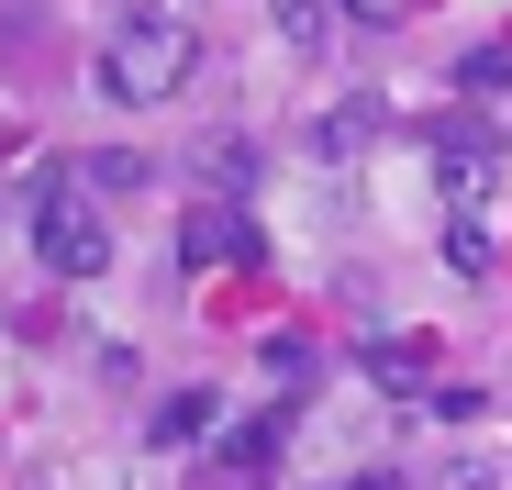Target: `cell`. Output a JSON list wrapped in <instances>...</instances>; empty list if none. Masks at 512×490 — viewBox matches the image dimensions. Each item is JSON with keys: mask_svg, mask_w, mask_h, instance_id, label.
Segmentation results:
<instances>
[{"mask_svg": "<svg viewBox=\"0 0 512 490\" xmlns=\"http://www.w3.org/2000/svg\"><path fill=\"white\" fill-rule=\"evenodd\" d=\"M190 67H201V23L190 12H123L112 34H101V90L123 101V112H156V101H179L190 90Z\"/></svg>", "mask_w": 512, "mask_h": 490, "instance_id": "6da1fadb", "label": "cell"}, {"mask_svg": "<svg viewBox=\"0 0 512 490\" xmlns=\"http://www.w3.org/2000/svg\"><path fill=\"white\" fill-rule=\"evenodd\" d=\"M23 223H34V257L56 268V279H101L112 268V234H101V201L90 190H67V179H23Z\"/></svg>", "mask_w": 512, "mask_h": 490, "instance_id": "7a4b0ae2", "label": "cell"}, {"mask_svg": "<svg viewBox=\"0 0 512 490\" xmlns=\"http://www.w3.org/2000/svg\"><path fill=\"white\" fill-rule=\"evenodd\" d=\"M357 368H368L390 401H423V390H435V335H368Z\"/></svg>", "mask_w": 512, "mask_h": 490, "instance_id": "3957f363", "label": "cell"}, {"mask_svg": "<svg viewBox=\"0 0 512 490\" xmlns=\"http://www.w3.org/2000/svg\"><path fill=\"white\" fill-rule=\"evenodd\" d=\"M179 257H190V268H234V257H256V223H245L234 201H201V212L179 223Z\"/></svg>", "mask_w": 512, "mask_h": 490, "instance_id": "277c9868", "label": "cell"}, {"mask_svg": "<svg viewBox=\"0 0 512 490\" xmlns=\"http://www.w3.org/2000/svg\"><path fill=\"white\" fill-rule=\"evenodd\" d=\"M145 179H156V168H145L134 145H78V156H67V190H90V201H134Z\"/></svg>", "mask_w": 512, "mask_h": 490, "instance_id": "5b68a950", "label": "cell"}, {"mask_svg": "<svg viewBox=\"0 0 512 490\" xmlns=\"http://www.w3.org/2000/svg\"><path fill=\"white\" fill-rule=\"evenodd\" d=\"M446 212H468V223H490V190H501V156L490 145H446Z\"/></svg>", "mask_w": 512, "mask_h": 490, "instance_id": "8992f818", "label": "cell"}, {"mask_svg": "<svg viewBox=\"0 0 512 490\" xmlns=\"http://www.w3.org/2000/svg\"><path fill=\"white\" fill-rule=\"evenodd\" d=\"M212 424H223V390H201V379H190V390H167V401H156V446H201Z\"/></svg>", "mask_w": 512, "mask_h": 490, "instance_id": "52a82bcc", "label": "cell"}, {"mask_svg": "<svg viewBox=\"0 0 512 490\" xmlns=\"http://www.w3.org/2000/svg\"><path fill=\"white\" fill-rule=\"evenodd\" d=\"M279 446H290V413H245V424L223 435V457H234L245 479H268V468H279Z\"/></svg>", "mask_w": 512, "mask_h": 490, "instance_id": "ba28073f", "label": "cell"}, {"mask_svg": "<svg viewBox=\"0 0 512 490\" xmlns=\"http://www.w3.org/2000/svg\"><path fill=\"white\" fill-rule=\"evenodd\" d=\"M446 268H457V279H490V223L446 212Z\"/></svg>", "mask_w": 512, "mask_h": 490, "instance_id": "9c48e42d", "label": "cell"}, {"mask_svg": "<svg viewBox=\"0 0 512 490\" xmlns=\"http://www.w3.org/2000/svg\"><path fill=\"white\" fill-rule=\"evenodd\" d=\"M201 168H212V190L234 201V190H256V145H245V134H223V145L201 156Z\"/></svg>", "mask_w": 512, "mask_h": 490, "instance_id": "30bf717a", "label": "cell"}, {"mask_svg": "<svg viewBox=\"0 0 512 490\" xmlns=\"http://www.w3.org/2000/svg\"><path fill=\"white\" fill-rule=\"evenodd\" d=\"M457 90H468V101H501V90H512V56H501V45H479V56L457 67Z\"/></svg>", "mask_w": 512, "mask_h": 490, "instance_id": "8fae6325", "label": "cell"}, {"mask_svg": "<svg viewBox=\"0 0 512 490\" xmlns=\"http://www.w3.org/2000/svg\"><path fill=\"white\" fill-rule=\"evenodd\" d=\"M423 490H501V457H479V446H468V457H446Z\"/></svg>", "mask_w": 512, "mask_h": 490, "instance_id": "7c38bea8", "label": "cell"}, {"mask_svg": "<svg viewBox=\"0 0 512 490\" xmlns=\"http://www.w3.org/2000/svg\"><path fill=\"white\" fill-rule=\"evenodd\" d=\"M279 34H290V45H301V56H323V45H334V34H346V12H279Z\"/></svg>", "mask_w": 512, "mask_h": 490, "instance_id": "4fadbf2b", "label": "cell"}, {"mask_svg": "<svg viewBox=\"0 0 512 490\" xmlns=\"http://www.w3.org/2000/svg\"><path fill=\"white\" fill-rule=\"evenodd\" d=\"M346 490H401V479H390V468H368V479H346Z\"/></svg>", "mask_w": 512, "mask_h": 490, "instance_id": "5bb4252c", "label": "cell"}]
</instances>
